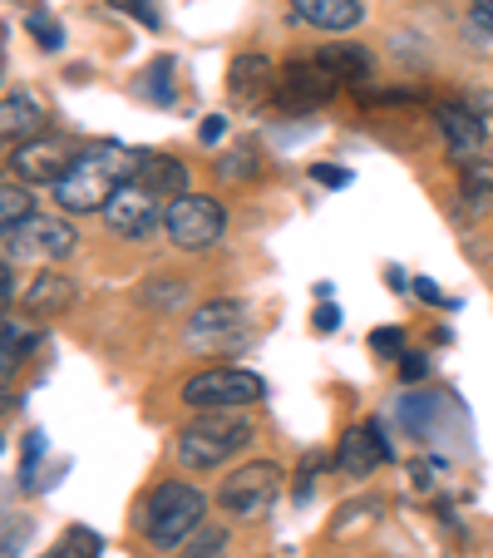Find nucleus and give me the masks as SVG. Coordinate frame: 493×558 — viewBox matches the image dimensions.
<instances>
[{
	"label": "nucleus",
	"mask_w": 493,
	"mask_h": 558,
	"mask_svg": "<svg viewBox=\"0 0 493 558\" xmlns=\"http://www.w3.org/2000/svg\"><path fill=\"white\" fill-rule=\"evenodd\" d=\"M134 148L124 144H99L85 148L79 158H70L64 179L54 183V198L64 213H104L124 183H134Z\"/></svg>",
	"instance_id": "nucleus-1"
},
{
	"label": "nucleus",
	"mask_w": 493,
	"mask_h": 558,
	"mask_svg": "<svg viewBox=\"0 0 493 558\" xmlns=\"http://www.w3.org/2000/svg\"><path fill=\"white\" fill-rule=\"evenodd\" d=\"M25 31L40 40V50H60V40H64V31H60V25H50L45 15H30V21H25Z\"/></svg>",
	"instance_id": "nucleus-29"
},
{
	"label": "nucleus",
	"mask_w": 493,
	"mask_h": 558,
	"mask_svg": "<svg viewBox=\"0 0 493 558\" xmlns=\"http://www.w3.org/2000/svg\"><path fill=\"white\" fill-rule=\"evenodd\" d=\"M469 35H479V40H489V35H493V0H473Z\"/></svg>",
	"instance_id": "nucleus-31"
},
{
	"label": "nucleus",
	"mask_w": 493,
	"mask_h": 558,
	"mask_svg": "<svg viewBox=\"0 0 493 558\" xmlns=\"http://www.w3.org/2000/svg\"><path fill=\"white\" fill-rule=\"evenodd\" d=\"M237 327H242V306L237 302H208L188 322V341L193 347H212V341H222L227 331H237Z\"/></svg>",
	"instance_id": "nucleus-18"
},
{
	"label": "nucleus",
	"mask_w": 493,
	"mask_h": 558,
	"mask_svg": "<svg viewBox=\"0 0 493 558\" xmlns=\"http://www.w3.org/2000/svg\"><path fill=\"white\" fill-rule=\"evenodd\" d=\"M222 134H227V119H222V114H212V119H208V124H202V129H198V138H202V144H218V138H222Z\"/></svg>",
	"instance_id": "nucleus-37"
},
{
	"label": "nucleus",
	"mask_w": 493,
	"mask_h": 558,
	"mask_svg": "<svg viewBox=\"0 0 493 558\" xmlns=\"http://www.w3.org/2000/svg\"><path fill=\"white\" fill-rule=\"evenodd\" d=\"M64 169H70V158H64L60 138H25V144L11 148V173L21 183H60Z\"/></svg>",
	"instance_id": "nucleus-11"
},
{
	"label": "nucleus",
	"mask_w": 493,
	"mask_h": 558,
	"mask_svg": "<svg viewBox=\"0 0 493 558\" xmlns=\"http://www.w3.org/2000/svg\"><path fill=\"white\" fill-rule=\"evenodd\" d=\"M183 296H188V287L173 282V287H163V292H144V302H148V306H178Z\"/></svg>",
	"instance_id": "nucleus-34"
},
{
	"label": "nucleus",
	"mask_w": 493,
	"mask_h": 558,
	"mask_svg": "<svg viewBox=\"0 0 493 558\" xmlns=\"http://www.w3.org/2000/svg\"><path fill=\"white\" fill-rule=\"evenodd\" d=\"M163 232L183 253H208L227 232V208L218 198H208V193H183V198H173L163 208Z\"/></svg>",
	"instance_id": "nucleus-4"
},
{
	"label": "nucleus",
	"mask_w": 493,
	"mask_h": 558,
	"mask_svg": "<svg viewBox=\"0 0 493 558\" xmlns=\"http://www.w3.org/2000/svg\"><path fill=\"white\" fill-rule=\"evenodd\" d=\"M316 60L325 64V70L336 74L341 85H366V80H375V54L366 50V45H350V40H336L325 45Z\"/></svg>",
	"instance_id": "nucleus-16"
},
{
	"label": "nucleus",
	"mask_w": 493,
	"mask_h": 558,
	"mask_svg": "<svg viewBox=\"0 0 493 558\" xmlns=\"http://www.w3.org/2000/svg\"><path fill=\"white\" fill-rule=\"evenodd\" d=\"M459 193H464V203H469L473 213L493 203V158L489 154L464 158L459 163Z\"/></svg>",
	"instance_id": "nucleus-20"
},
{
	"label": "nucleus",
	"mask_w": 493,
	"mask_h": 558,
	"mask_svg": "<svg viewBox=\"0 0 493 558\" xmlns=\"http://www.w3.org/2000/svg\"><path fill=\"white\" fill-rule=\"evenodd\" d=\"M272 89H282V80H276V64L267 54H237L227 64V95L237 105H262V99H272Z\"/></svg>",
	"instance_id": "nucleus-13"
},
{
	"label": "nucleus",
	"mask_w": 493,
	"mask_h": 558,
	"mask_svg": "<svg viewBox=\"0 0 493 558\" xmlns=\"http://www.w3.org/2000/svg\"><path fill=\"white\" fill-rule=\"evenodd\" d=\"M370 351H375V356H385V361H399V356H405V331H399V327L370 331Z\"/></svg>",
	"instance_id": "nucleus-26"
},
{
	"label": "nucleus",
	"mask_w": 493,
	"mask_h": 558,
	"mask_svg": "<svg viewBox=\"0 0 493 558\" xmlns=\"http://www.w3.org/2000/svg\"><path fill=\"white\" fill-rule=\"evenodd\" d=\"M158 222H163V208H158V198L148 189H138V183H124L104 208V228L114 232V238H128V243H144Z\"/></svg>",
	"instance_id": "nucleus-7"
},
{
	"label": "nucleus",
	"mask_w": 493,
	"mask_h": 558,
	"mask_svg": "<svg viewBox=\"0 0 493 558\" xmlns=\"http://www.w3.org/2000/svg\"><path fill=\"white\" fill-rule=\"evenodd\" d=\"M134 183L148 189L153 198H183V193H188V163H178V158H169V154H153V148H138Z\"/></svg>",
	"instance_id": "nucleus-14"
},
{
	"label": "nucleus",
	"mask_w": 493,
	"mask_h": 558,
	"mask_svg": "<svg viewBox=\"0 0 493 558\" xmlns=\"http://www.w3.org/2000/svg\"><path fill=\"white\" fill-rule=\"evenodd\" d=\"M109 5H114V11H124V15H134V21L144 25V31H158V25H163V21H158V11L148 5V0H109Z\"/></svg>",
	"instance_id": "nucleus-28"
},
{
	"label": "nucleus",
	"mask_w": 493,
	"mask_h": 558,
	"mask_svg": "<svg viewBox=\"0 0 493 558\" xmlns=\"http://www.w3.org/2000/svg\"><path fill=\"white\" fill-rule=\"evenodd\" d=\"M70 306H74V282L64 272H54V267H45L30 282V292H25V316H64Z\"/></svg>",
	"instance_id": "nucleus-15"
},
{
	"label": "nucleus",
	"mask_w": 493,
	"mask_h": 558,
	"mask_svg": "<svg viewBox=\"0 0 493 558\" xmlns=\"http://www.w3.org/2000/svg\"><path fill=\"white\" fill-rule=\"evenodd\" d=\"M292 15L316 31H350L360 25V0H292Z\"/></svg>",
	"instance_id": "nucleus-17"
},
{
	"label": "nucleus",
	"mask_w": 493,
	"mask_h": 558,
	"mask_svg": "<svg viewBox=\"0 0 493 558\" xmlns=\"http://www.w3.org/2000/svg\"><path fill=\"white\" fill-rule=\"evenodd\" d=\"M202 514H208V499L193 485L169 480V485H158L153 495H148L144 534H148V544H158V548H183L202 529Z\"/></svg>",
	"instance_id": "nucleus-2"
},
{
	"label": "nucleus",
	"mask_w": 493,
	"mask_h": 558,
	"mask_svg": "<svg viewBox=\"0 0 493 558\" xmlns=\"http://www.w3.org/2000/svg\"><path fill=\"white\" fill-rule=\"evenodd\" d=\"M276 495H282V470H276L272 460L242 464V470H232L218 485V505L237 519H267Z\"/></svg>",
	"instance_id": "nucleus-6"
},
{
	"label": "nucleus",
	"mask_w": 493,
	"mask_h": 558,
	"mask_svg": "<svg viewBox=\"0 0 493 558\" xmlns=\"http://www.w3.org/2000/svg\"><path fill=\"white\" fill-rule=\"evenodd\" d=\"M40 454H45V435L30 430V435H25V460H21V485L25 489L35 485V464H40Z\"/></svg>",
	"instance_id": "nucleus-27"
},
{
	"label": "nucleus",
	"mask_w": 493,
	"mask_h": 558,
	"mask_svg": "<svg viewBox=\"0 0 493 558\" xmlns=\"http://www.w3.org/2000/svg\"><path fill=\"white\" fill-rule=\"evenodd\" d=\"M99 554H104V538H99L95 529L74 524V529H64V538L54 544V554H45V558H99Z\"/></svg>",
	"instance_id": "nucleus-22"
},
{
	"label": "nucleus",
	"mask_w": 493,
	"mask_h": 558,
	"mask_svg": "<svg viewBox=\"0 0 493 558\" xmlns=\"http://www.w3.org/2000/svg\"><path fill=\"white\" fill-rule=\"evenodd\" d=\"M138 95L153 99V105H173V99H178V60H173V54H158V60L138 74Z\"/></svg>",
	"instance_id": "nucleus-21"
},
{
	"label": "nucleus",
	"mask_w": 493,
	"mask_h": 558,
	"mask_svg": "<svg viewBox=\"0 0 493 558\" xmlns=\"http://www.w3.org/2000/svg\"><path fill=\"white\" fill-rule=\"evenodd\" d=\"M247 440H252V425L247 421L208 411L202 421H193L188 430H178V464L183 470H218V464L232 460Z\"/></svg>",
	"instance_id": "nucleus-3"
},
{
	"label": "nucleus",
	"mask_w": 493,
	"mask_h": 558,
	"mask_svg": "<svg viewBox=\"0 0 493 558\" xmlns=\"http://www.w3.org/2000/svg\"><path fill=\"white\" fill-rule=\"evenodd\" d=\"M70 247H74V228L60 218H30L21 228H5V257L40 253L45 263H60V257H70Z\"/></svg>",
	"instance_id": "nucleus-8"
},
{
	"label": "nucleus",
	"mask_w": 493,
	"mask_h": 558,
	"mask_svg": "<svg viewBox=\"0 0 493 558\" xmlns=\"http://www.w3.org/2000/svg\"><path fill=\"white\" fill-rule=\"evenodd\" d=\"M430 376V361L420 356V351H405V356H399V380H424Z\"/></svg>",
	"instance_id": "nucleus-32"
},
{
	"label": "nucleus",
	"mask_w": 493,
	"mask_h": 558,
	"mask_svg": "<svg viewBox=\"0 0 493 558\" xmlns=\"http://www.w3.org/2000/svg\"><path fill=\"white\" fill-rule=\"evenodd\" d=\"M0 129H5V138H40V129H45V114H40V105L35 99H25V95H5V105H0Z\"/></svg>",
	"instance_id": "nucleus-19"
},
{
	"label": "nucleus",
	"mask_w": 493,
	"mask_h": 558,
	"mask_svg": "<svg viewBox=\"0 0 493 558\" xmlns=\"http://www.w3.org/2000/svg\"><path fill=\"white\" fill-rule=\"evenodd\" d=\"M311 179L321 183V189H346V183H350V169H331V163H316Z\"/></svg>",
	"instance_id": "nucleus-33"
},
{
	"label": "nucleus",
	"mask_w": 493,
	"mask_h": 558,
	"mask_svg": "<svg viewBox=\"0 0 493 558\" xmlns=\"http://www.w3.org/2000/svg\"><path fill=\"white\" fill-rule=\"evenodd\" d=\"M434 124H440L444 148H449L459 163L489 154V124H483L469 105H434Z\"/></svg>",
	"instance_id": "nucleus-10"
},
{
	"label": "nucleus",
	"mask_w": 493,
	"mask_h": 558,
	"mask_svg": "<svg viewBox=\"0 0 493 558\" xmlns=\"http://www.w3.org/2000/svg\"><path fill=\"white\" fill-rule=\"evenodd\" d=\"M0 337H5V356H0V371H5V376H15V366H21L25 351H30V337L21 331V322H15V316H5Z\"/></svg>",
	"instance_id": "nucleus-25"
},
{
	"label": "nucleus",
	"mask_w": 493,
	"mask_h": 558,
	"mask_svg": "<svg viewBox=\"0 0 493 558\" xmlns=\"http://www.w3.org/2000/svg\"><path fill=\"white\" fill-rule=\"evenodd\" d=\"M178 558H227V529L218 524H202L188 544L178 548Z\"/></svg>",
	"instance_id": "nucleus-24"
},
{
	"label": "nucleus",
	"mask_w": 493,
	"mask_h": 558,
	"mask_svg": "<svg viewBox=\"0 0 493 558\" xmlns=\"http://www.w3.org/2000/svg\"><path fill=\"white\" fill-rule=\"evenodd\" d=\"M380 460H390V445H385V435H380V425H350V430L341 435V445H336L341 474L366 480V474H375Z\"/></svg>",
	"instance_id": "nucleus-12"
},
{
	"label": "nucleus",
	"mask_w": 493,
	"mask_h": 558,
	"mask_svg": "<svg viewBox=\"0 0 493 558\" xmlns=\"http://www.w3.org/2000/svg\"><path fill=\"white\" fill-rule=\"evenodd\" d=\"M267 396V380L257 371H237V366H212L198 376L183 380V405L193 411H232V405H252Z\"/></svg>",
	"instance_id": "nucleus-5"
},
{
	"label": "nucleus",
	"mask_w": 493,
	"mask_h": 558,
	"mask_svg": "<svg viewBox=\"0 0 493 558\" xmlns=\"http://www.w3.org/2000/svg\"><path fill=\"white\" fill-rule=\"evenodd\" d=\"M311 327H316V331H336V327H341V306L321 302V306H316V316H311Z\"/></svg>",
	"instance_id": "nucleus-35"
},
{
	"label": "nucleus",
	"mask_w": 493,
	"mask_h": 558,
	"mask_svg": "<svg viewBox=\"0 0 493 558\" xmlns=\"http://www.w3.org/2000/svg\"><path fill=\"white\" fill-rule=\"evenodd\" d=\"M341 89L346 85H341L321 60H292L282 74V99L292 109H316V105H325V99H336Z\"/></svg>",
	"instance_id": "nucleus-9"
},
{
	"label": "nucleus",
	"mask_w": 493,
	"mask_h": 558,
	"mask_svg": "<svg viewBox=\"0 0 493 558\" xmlns=\"http://www.w3.org/2000/svg\"><path fill=\"white\" fill-rule=\"evenodd\" d=\"M222 173L227 179H247V173H257V158H252V144H242V148H232V158L222 163Z\"/></svg>",
	"instance_id": "nucleus-30"
},
{
	"label": "nucleus",
	"mask_w": 493,
	"mask_h": 558,
	"mask_svg": "<svg viewBox=\"0 0 493 558\" xmlns=\"http://www.w3.org/2000/svg\"><path fill=\"white\" fill-rule=\"evenodd\" d=\"M415 292H420V296H424V302H430V306H449V296H444L440 287L430 282V277H415Z\"/></svg>",
	"instance_id": "nucleus-36"
},
{
	"label": "nucleus",
	"mask_w": 493,
	"mask_h": 558,
	"mask_svg": "<svg viewBox=\"0 0 493 558\" xmlns=\"http://www.w3.org/2000/svg\"><path fill=\"white\" fill-rule=\"evenodd\" d=\"M35 218V198H30V183H5L0 189V222L5 228H21V222Z\"/></svg>",
	"instance_id": "nucleus-23"
}]
</instances>
